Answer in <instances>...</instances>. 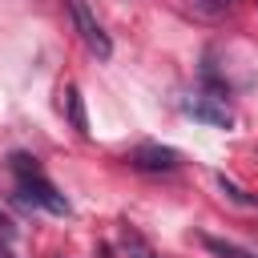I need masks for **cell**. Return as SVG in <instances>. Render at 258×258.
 <instances>
[{"mask_svg": "<svg viewBox=\"0 0 258 258\" xmlns=\"http://www.w3.org/2000/svg\"><path fill=\"white\" fill-rule=\"evenodd\" d=\"M141 258H153V254H141Z\"/></svg>", "mask_w": 258, "mask_h": 258, "instance_id": "7c38bea8", "label": "cell"}, {"mask_svg": "<svg viewBox=\"0 0 258 258\" xmlns=\"http://www.w3.org/2000/svg\"><path fill=\"white\" fill-rule=\"evenodd\" d=\"M0 238H12V222H8L4 214H0Z\"/></svg>", "mask_w": 258, "mask_h": 258, "instance_id": "30bf717a", "label": "cell"}, {"mask_svg": "<svg viewBox=\"0 0 258 258\" xmlns=\"http://www.w3.org/2000/svg\"><path fill=\"white\" fill-rule=\"evenodd\" d=\"M16 194H20V202L40 206V210H48V214H69L64 194H56V185H52L44 173H36V177H20V181H16Z\"/></svg>", "mask_w": 258, "mask_h": 258, "instance_id": "7a4b0ae2", "label": "cell"}, {"mask_svg": "<svg viewBox=\"0 0 258 258\" xmlns=\"http://www.w3.org/2000/svg\"><path fill=\"white\" fill-rule=\"evenodd\" d=\"M60 105H64V113H69L73 129H77V133L85 137V133H89V117H85V101H81V89H77V85H69V89H64V101H60Z\"/></svg>", "mask_w": 258, "mask_h": 258, "instance_id": "5b68a950", "label": "cell"}, {"mask_svg": "<svg viewBox=\"0 0 258 258\" xmlns=\"http://www.w3.org/2000/svg\"><path fill=\"white\" fill-rule=\"evenodd\" d=\"M185 113L198 117V121H206V125H214V129H230V125H234V117H230V109L222 105V97H210V93L189 97V101H185Z\"/></svg>", "mask_w": 258, "mask_h": 258, "instance_id": "277c9868", "label": "cell"}, {"mask_svg": "<svg viewBox=\"0 0 258 258\" xmlns=\"http://www.w3.org/2000/svg\"><path fill=\"white\" fill-rule=\"evenodd\" d=\"M12 173H16V181H20V177H36L40 165H36L32 153H12Z\"/></svg>", "mask_w": 258, "mask_h": 258, "instance_id": "ba28073f", "label": "cell"}, {"mask_svg": "<svg viewBox=\"0 0 258 258\" xmlns=\"http://www.w3.org/2000/svg\"><path fill=\"white\" fill-rule=\"evenodd\" d=\"M69 4V16H73V24H77V32H81V40L89 44V52H97L101 60L113 52V40H109V32L101 28V20L89 12V4L85 0H64Z\"/></svg>", "mask_w": 258, "mask_h": 258, "instance_id": "6da1fadb", "label": "cell"}, {"mask_svg": "<svg viewBox=\"0 0 258 258\" xmlns=\"http://www.w3.org/2000/svg\"><path fill=\"white\" fill-rule=\"evenodd\" d=\"M8 242H12V238H0V258H16V254H12V246H8Z\"/></svg>", "mask_w": 258, "mask_h": 258, "instance_id": "8fae6325", "label": "cell"}, {"mask_svg": "<svg viewBox=\"0 0 258 258\" xmlns=\"http://www.w3.org/2000/svg\"><path fill=\"white\" fill-rule=\"evenodd\" d=\"M125 161L133 169H145V173H173L181 165V153L169 149V145H137L125 153Z\"/></svg>", "mask_w": 258, "mask_h": 258, "instance_id": "3957f363", "label": "cell"}, {"mask_svg": "<svg viewBox=\"0 0 258 258\" xmlns=\"http://www.w3.org/2000/svg\"><path fill=\"white\" fill-rule=\"evenodd\" d=\"M198 242H202L210 254H218V258H258L254 250H246V246H238V242H226V238H214V234H198Z\"/></svg>", "mask_w": 258, "mask_h": 258, "instance_id": "8992f818", "label": "cell"}, {"mask_svg": "<svg viewBox=\"0 0 258 258\" xmlns=\"http://www.w3.org/2000/svg\"><path fill=\"white\" fill-rule=\"evenodd\" d=\"M194 4H198L202 12H210V16H218V12H226L234 0H194Z\"/></svg>", "mask_w": 258, "mask_h": 258, "instance_id": "9c48e42d", "label": "cell"}, {"mask_svg": "<svg viewBox=\"0 0 258 258\" xmlns=\"http://www.w3.org/2000/svg\"><path fill=\"white\" fill-rule=\"evenodd\" d=\"M218 185H222V194H226L230 202H238V206H246V210H258V198H250V194H246L242 185H234V181H230L226 173L218 177Z\"/></svg>", "mask_w": 258, "mask_h": 258, "instance_id": "52a82bcc", "label": "cell"}]
</instances>
